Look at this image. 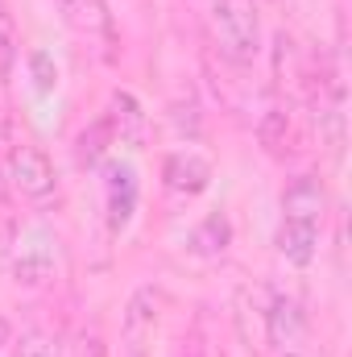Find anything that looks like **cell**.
Wrapping results in <instances>:
<instances>
[{
  "label": "cell",
  "mask_w": 352,
  "mask_h": 357,
  "mask_svg": "<svg viewBox=\"0 0 352 357\" xmlns=\"http://www.w3.org/2000/svg\"><path fill=\"white\" fill-rule=\"evenodd\" d=\"M315 250H319V229L315 225H294V220L278 225V254L290 266H311Z\"/></svg>",
  "instance_id": "obj_10"
},
{
  "label": "cell",
  "mask_w": 352,
  "mask_h": 357,
  "mask_svg": "<svg viewBox=\"0 0 352 357\" xmlns=\"http://www.w3.org/2000/svg\"><path fill=\"white\" fill-rule=\"evenodd\" d=\"M104 121H108V129H112L116 142H129V146H141L145 142V125L150 121H145V108H141V100L133 91H112Z\"/></svg>",
  "instance_id": "obj_8"
},
{
  "label": "cell",
  "mask_w": 352,
  "mask_h": 357,
  "mask_svg": "<svg viewBox=\"0 0 352 357\" xmlns=\"http://www.w3.org/2000/svg\"><path fill=\"white\" fill-rule=\"evenodd\" d=\"M228 245H232V220H228L224 212H207V216L191 229V237H186V250L199 254V258H220Z\"/></svg>",
  "instance_id": "obj_9"
},
{
  "label": "cell",
  "mask_w": 352,
  "mask_h": 357,
  "mask_svg": "<svg viewBox=\"0 0 352 357\" xmlns=\"http://www.w3.org/2000/svg\"><path fill=\"white\" fill-rule=\"evenodd\" d=\"M162 183L175 195H199L211 183V162L203 154H195V150H178L162 162Z\"/></svg>",
  "instance_id": "obj_7"
},
{
  "label": "cell",
  "mask_w": 352,
  "mask_h": 357,
  "mask_svg": "<svg viewBox=\"0 0 352 357\" xmlns=\"http://www.w3.org/2000/svg\"><path fill=\"white\" fill-rule=\"evenodd\" d=\"M257 137H262V146L269 154H282V146L290 142V112L269 108L262 121H257Z\"/></svg>",
  "instance_id": "obj_14"
},
{
  "label": "cell",
  "mask_w": 352,
  "mask_h": 357,
  "mask_svg": "<svg viewBox=\"0 0 352 357\" xmlns=\"http://www.w3.org/2000/svg\"><path fill=\"white\" fill-rule=\"evenodd\" d=\"M4 171H8V187L21 199H29V204L58 199V175H54V162L46 158V150H38L29 142H17L4 158Z\"/></svg>",
  "instance_id": "obj_2"
},
{
  "label": "cell",
  "mask_w": 352,
  "mask_h": 357,
  "mask_svg": "<svg viewBox=\"0 0 352 357\" xmlns=\"http://www.w3.org/2000/svg\"><path fill=\"white\" fill-rule=\"evenodd\" d=\"M13 54H17V25H13V13L0 4V67H8Z\"/></svg>",
  "instance_id": "obj_16"
},
{
  "label": "cell",
  "mask_w": 352,
  "mask_h": 357,
  "mask_svg": "<svg viewBox=\"0 0 352 357\" xmlns=\"http://www.w3.org/2000/svg\"><path fill=\"white\" fill-rule=\"evenodd\" d=\"M0 137H8V121H4V112H0Z\"/></svg>",
  "instance_id": "obj_17"
},
{
  "label": "cell",
  "mask_w": 352,
  "mask_h": 357,
  "mask_svg": "<svg viewBox=\"0 0 352 357\" xmlns=\"http://www.w3.org/2000/svg\"><path fill=\"white\" fill-rule=\"evenodd\" d=\"M17 357H58V345L46 333H25L17 345Z\"/></svg>",
  "instance_id": "obj_15"
},
{
  "label": "cell",
  "mask_w": 352,
  "mask_h": 357,
  "mask_svg": "<svg viewBox=\"0 0 352 357\" xmlns=\"http://www.w3.org/2000/svg\"><path fill=\"white\" fill-rule=\"evenodd\" d=\"M162 291L158 287H137L125 303V320H120V341L129 357H154V341L162 328Z\"/></svg>",
  "instance_id": "obj_3"
},
{
  "label": "cell",
  "mask_w": 352,
  "mask_h": 357,
  "mask_svg": "<svg viewBox=\"0 0 352 357\" xmlns=\"http://www.w3.org/2000/svg\"><path fill=\"white\" fill-rule=\"evenodd\" d=\"M265 337L273 345L278 357H303L307 354V341H311V320L303 312V303L294 295H273L269 299V312H265Z\"/></svg>",
  "instance_id": "obj_4"
},
{
  "label": "cell",
  "mask_w": 352,
  "mask_h": 357,
  "mask_svg": "<svg viewBox=\"0 0 352 357\" xmlns=\"http://www.w3.org/2000/svg\"><path fill=\"white\" fill-rule=\"evenodd\" d=\"M50 270H54V254L46 250V241H42V245H21V250H17V262H13L17 282L38 287V282L50 278Z\"/></svg>",
  "instance_id": "obj_11"
},
{
  "label": "cell",
  "mask_w": 352,
  "mask_h": 357,
  "mask_svg": "<svg viewBox=\"0 0 352 357\" xmlns=\"http://www.w3.org/2000/svg\"><path fill=\"white\" fill-rule=\"evenodd\" d=\"M137 171L129 162H112L108 178H104V204H108V229L112 233H125L133 212H137Z\"/></svg>",
  "instance_id": "obj_6"
},
{
  "label": "cell",
  "mask_w": 352,
  "mask_h": 357,
  "mask_svg": "<svg viewBox=\"0 0 352 357\" xmlns=\"http://www.w3.org/2000/svg\"><path fill=\"white\" fill-rule=\"evenodd\" d=\"M25 67H29V84H33L38 96H50V91L58 88V63H54L50 50H29Z\"/></svg>",
  "instance_id": "obj_13"
},
{
  "label": "cell",
  "mask_w": 352,
  "mask_h": 357,
  "mask_svg": "<svg viewBox=\"0 0 352 357\" xmlns=\"http://www.w3.org/2000/svg\"><path fill=\"white\" fill-rule=\"evenodd\" d=\"M112 142H116V137H112V129H108L104 116H99L95 125H88V129L79 133V142H75V158H79V167H95V162H104V154H108Z\"/></svg>",
  "instance_id": "obj_12"
},
{
  "label": "cell",
  "mask_w": 352,
  "mask_h": 357,
  "mask_svg": "<svg viewBox=\"0 0 352 357\" xmlns=\"http://www.w3.org/2000/svg\"><path fill=\"white\" fill-rule=\"evenodd\" d=\"M207 25H211V42L220 46V54L237 67L253 63L262 50V21L253 13L249 0H211L207 4Z\"/></svg>",
  "instance_id": "obj_1"
},
{
  "label": "cell",
  "mask_w": 352,
  "mask_h": 357,
  "mask_svg": "<svg viewBox=\"0 0 352 357\" xmlns=\"http://www.w3.org/2000/svg\"><path fill=\"white\" fill-rule=\"evenodd\" d=\"M4 341H8V324L0 320V345H4Z\"/></svg>",
  "instance_id": "obj_18"
},
{
  "label": "cell",
  "mask_w": 352,
  "mask_h": 357,
  "mask_svg": "<svg viewBox=\"0 0 352 357\" xmlns=\"http://www.w3.org/2000/svg\"><path fill=\"white\" fill-rule=\"evenodd\" d=\"M323 212H328V187L315 175H298L282 191V220L323 229Z\"/></svg>",
  "instance_id": "obj_5"
}]
</instances>
